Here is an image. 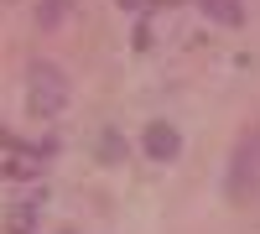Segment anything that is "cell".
I'll list each match as a JSON object with an SVG mask.
<instances>
[{
	"label": "cell",
	"mask_w": 260,
	"mask_h": 234,
	"mask_svg": "<svg viewBox=\"0 0 260 234\" xmlns=\"http://www.w3.org/2000/svg\"><path fill=\"white\" fill-rule=\"evenodd\" d=\"M120 6H130V11H136V6H141V0H120Z\"/></svg>",
	"instance_id": "cell-6"
},
{
	"label": "cell",
	"mask_w": 260,
	"mask_h": 234,
	"mask_svg": "<svg viewBox=\"0 0 260 234\" xmlns=\"http://www.w3.org/2000/svg\"><path fill=\"white\" fill-rule=\"evenodd\" d=\"M255 182H260V125H255L250 136H240V146H234L224 193H229V198H250V193H255Z\"/></svg>",
	"instance_id": "cell-2"
},
{
	"label": "cell",
	"mask_w": 260,
	"mask_h": 234,
	"mask_svg": "<svg viewBox=\"0 0 260 234\" xmlns=\"http://www.w3.org/2000/svg\"><path fill=\"white\" fill-rule=\"evenodd\" d=\"M198 11L219 26H245V0H198Z\"/></svg>",
	"instance_id": "cell-4"
},
{
	"label": "cell",
	"mask_w": 260,
	"mask_h": 234,
	"mask_svg": "<svg viewBox=\"0 0 260 234\" xmlns=\"http://www.w3.org/2000/svg\"><path fill=\"white\" fill-rule=\"evenodd\" d=\"M68 6H73V0H42V6H37V26H42V31L62 26V16H68Z\"/></svg>",
	"instance_id": "cell-5"
},
{
	"label": "cell",
	"mask_w": 260,
	"mask_h": 234,
	"mask_svg": "<svg viewBox=\"0 0 260 234\" xmlns=\"http://www.w3.org/2000/svg\"><path fill=\"white\" fill-rule=\"evenodd\" d=\"M146 151L151 156H156V161H177V151H182V136L177 130H172V125H151V130H146Z\"/></svg>",
	"instance_id": "cell-3"
},
{
	"label": "cell",
	"mask_w": 260,
	"mask_h": 234,
	"mask_svg": "<svg viewBox=\"0 0 260 234\" xmlns=\"http://www.w3.org/2000/svg\"><path fill=\"white\" fill-rule=\"evenodd\" d=\"M26 99L37 115H62V104H68V78H62L52 62H31L26 68Z\"/></svg>",
	"instance_id": "cell-1"
}]
</instances>
